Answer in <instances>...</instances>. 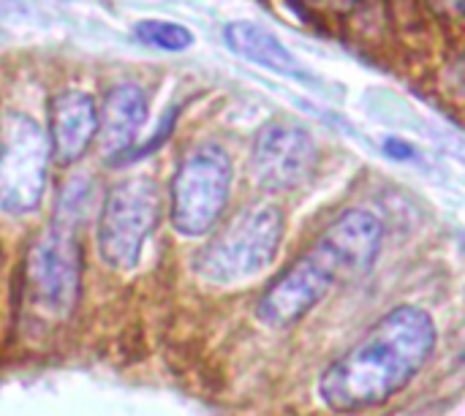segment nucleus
<instances>
[{
  "label": "nucleus",
  "mask_w": 465,
  "mask_h": 416,
  "mask_svg": "<svg viewBox=\"0 0 465 416\" xmlns=\"http://www.w3.org/2000/svg\"><path fill=\"white\" fill-rule=\"evenodd\" d=\"M436 324L417 305L384 313L319 381V395L335 414H357L403 392L436 352Z\"/></svg>",
  "instance_id": "1"
},
{
  "label": "nucleus",
  "mask_w": 465,
  "mask_h": 416,
  "mask_svg": "<svg viewBox=\"0 0 465 416\" xmlns=\"http://www.w3.org/2000/svg\"><path fill=\"white\" fill-rule=\"evenodd\" d=\"M381 234L384 226L371 210H346L264 292L259 319L278 330L297 324L335 289V283L362 278L373 267Z\"/></svg>",
  "instance_id": "2"
},
{
  "label": "nucleus",
  "mask_w": 465,
  "mask_h": 416,
  "mask_svg": "<svg viewBox=\"0 0 465 416\" xmlns=\"http://www.w3.org/2000/svg\"><path fill=\"white\" fill-rule=\"evenodd\" d=\"M281 240L283 213L275 204H253L196 256V272L210 283L253 278L272 264Z\"/></svg>",
  "instance_id": "3"
},
{
  "label": "nucleus",
  "mask_w": 465,
  "mask_h": 416,
  "mask_svg": "<svg viewBox=\"0 0 465 416\" xmlns=\"http://www.w3.org/2000/svg\"><path fill=\"white\" fill-rule=\"evenodd\" d=\"M234 166L223 147L199 144L180 161L172 180V226L183 237H204L223 215Z\"/></svg>",
  "instance_id": "4"
},
{
  "label": "nucleus",
  "mask_w": 465,
  "mask_h": 416,
  "mask_svg": "<svg viewBox=\"0 0 465 416\" xmlns=\"http://www.w3.org/2000/svg\"><path fill=\"white\" fill-rule=\"evenodd\" d=\"M161 218V193L150 177L117 183L98 215V253L112 270L128 272L139 264L142 248Z\"/></svg>",
  "instance_id": "5"
},
{
  "label": "nucleus",
  "mask_w": 465,
  "mask_h": 416,
  "mask_svg": "<svg viewBox=\"0 0 465 416\" xmlns=\"http://www.w3.org/2000/svg\"><path fill=\"white\" fill-rule=\"evenodd\" d=\"M52 144L27 114H5L0 125V210L25 215L38 207L46 188Z\"/></svg>",
  "instance_id": "6"
},
{
  "label": "nucleus",
  "mask_w": 465,
  "mask_h": 416,
  "mask_svg": "<svg viewBox=\"0 0 465 416\" xmlns=\"http://www.w3.org/2000/svg\"><path fill=\"white\" fill-rule=\"evenodd\" d=\"M76 226L57 221L33 243L27 253V289L38 308L52 316H68L79 300L82 251L74 234Z\"/></svg>",
  "instance_id": "7"
},
{
  "label": "nucleus",
  "mask_w": 465,
  "mask_h": 416,
  "mask_svg": "<svg viewBox=\"0 0 465 416\" xmlns=\"http://www.w3.org/2000/svg\"><path fill=\"white\" fill-rule=\"evenodd\" d=\"M319 161L316 142L308 131L289 123H270L259 131L251 150V172L253 180L264 191H292L302 185Z\"/></svg>",
  "instance_id": "8"
},
{
  "label": "nucleus",
  "mask_w": 465,
  "mask_h": 416,
  "mask_svg": "<svg viewBox=\"0 0 465 416\" xmlns=\"http://www.w3.org/2000/svg\"><path fill=\"white\" fill-rule=\"evenodd\" d=\"M98 136V106L82 90H63L49 104V144L57 163H76Z\"/></svg>",
  "instance_id": "9"
},
{
  "label": "nucleus",
  "mask_w": 465,
  "mask_h": 416,
  "mask_svg": "<svg viewBox=\"0 0 465 416\" xmlns=\"http://www.w3.org/2000/svg\"><path fill=\"white\" fill-rule=\"evenodd\" d=\"M147 120V95L139 84H117L98 109V139L106 158H125Z\"/></svg>",
  "instance_id": "10"
},
{
  "label": "nucleus",
  "mask_w": 465,
  "mask_h": 416,
  "mask_svg": "<svg viewBox=\"0 0 465 416\" xmlns=\"http://www.w3.org/2000/svg\"><path fill=\"white\" fill-rule=\"evenodd\" d=\"M223 41L237 57H242L253 65H262L281 76H302V68H300L294 52L275 33H270L267 27H262L256 22H248V19L229 22L223 27Z\"/></svg>",
  "instance_id": "11"
},
{
  "label": "nucleus",
  "mask_w": 465,
  "mask_h": 416,
  "mask_svg": "<svg viewBox=\"0 0 465 416\" xmlns=\"http://www.w3.org/2000/svg\"><path fill=\"white\" fill-rule=\"evenodd\" d=\"M134 35H136V41L163 49V52H185L196 41L185 25L166 22V19H142L134 25Z\"/></svg>",
  "instance_id": "12"
},
{
  "label": "nucleus",
  "mask_w": 465,
  "mask_h": 416,
  "mask_svg": "<svg viewBox=\"0 0 465 416\" xmlns=\"http://www.w3.org/2000/svg\"><path fill=\"white\" fill-rule=\"evenodd\" d=\"M308 11L319 14H346L357 5V0H300Z\"/></svg>",
  "instance_id": "13"
},
{
  "label": "nucleus",
  "mask_w": 465,
  "mask_h": 416,
  "mask_svg": "<svg viewBox=\"0 0 465 416\" xmlns=\"http://www.w3.org/2000/svg\"><path fill=\"white\" fill-rule=\"evenodd\" d=\"M392 158H411L414 155V150H411V144H406V142H401V139H387V147H384Z\"/></svg>",
  "instance_id": "14"
},
{
  "label": "nucleus",
  "mask_w": 465,
  "mask_h": 416,
  "mask_svg": "<svg viewBox=\"0 0 465 416\" xmlns=\"http://www.w3.org/2000/svg\"><path fill=\"white\" fill-rule=\"evenodd\" d=\"M436 5L452 16H465V0H436Z\"/></svg>",
  "instance_id": "15"
},
{
  "label": "nucleus",
  "mask_w": 465,
  "mask_h": 416,
  "mask_svg": "<svg viewBox=\"0 0 465 416\" xmlns=\"http://www.w3.org/2000/svg\"><path fill=\"white\" fill-rule=\"evenodd\" d=\"M463 248H465V240H463Z\"/></svg>",
  "instance_id": "16"
}]
</instances>
